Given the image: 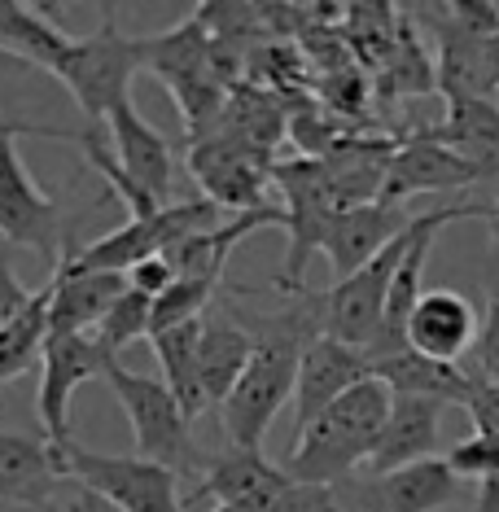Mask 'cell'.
Listing matches in <instances>:
<instances>
[{
  "label": "cell",
  "mask_w": 499,
  "mask_h": 512,
  "mask_svg": "<svg viewBox=\"0 0 499 512\" xmlns=\"http://www.w3.org/2000/svg\"><path fill=\"white\" fill-rule=\"evenodd\" d=\"M254 333V359L246 377L237 381V390L228 394L224 429L228 447L241 451H263V438L276 421L285 403H294L298 394V368H303V351L316 337H324V294H298L294 307L276 311V316H241Z\"/></svg>",
  "instance_id": "1"
},
{
  "label": "cell",
  "mask_w": 499,
  "mask_h": 512,
  "mask_svg": "<svg viewBox=\"0 0 499 512\" xmlns=\"http://www.w3.org/2000/svg\"><path fill=\"white\" fill-rule=\"evenodd\" d=\"M390 403H394V390L381 377L359 381L307 434L294 438V451L281 460V469L294 482H307V486H338L342 477L364 473L368 456L377 451L381 429H386Z\"/></svg>",
  "instance_id": "2"
},
{
  "label": "cell",
  "mask_w": 499,
  "mask_h": 512,
  "mask_svg": "<svg viewBox=\"0 0 499 512\" xmlns=\"http://www.w3.org/2000/svg\"><path fill=\"white\" fill-rule=\"evenodd\" d=\"M62 456V473L75 486H84L110 504L114 512H184L180 486L167 464H154L145 456H106V451L79 447L71 438L66 447H57Z\"/></svg>",
  "instance_id": "3"
},
{
  "label": "cell",
  "mask_w": 499,
  "mask_h": 512,
  "mask_svg": "<svg viewBox=\"0 0 499 512\" xmlns=\"http://www.w3.org/2000/svg\"><path fill=\"white\" fill-rule=\"evenodd\" d=\"M106 386L114 390V399H119L127 425H132L136 456H145L154 464H167L171 473H189L193 464H202V451L193 447V434H189L193 421L184 416L176 394L167 390V381L114 364Z\"/></svg>",
  "instance_id": "4"
},
{
  "label": "cell",
  "mask_w": 499,
  "mask_h": 512,
  "mask_svg": "<svg viewBox=\"0 0 499 512\" xmlns=\"http://www.w3.org/2000/svg\"><path fill=\"white\" fill-rule=\"evenodd\" d=\"M136 71H145L141 40L123 36L119 22L110 14L92 36H79L71 44V53H66L62 66H57V79L71 88V97L79 101L84 119L106 123L110 110H119L123 101H132Z\"/></svg>",
  "instance_id": "5"
},
{
  "label": "cell",
  "mask_w": 499,
  "mask_h": 512,
  "mask_svg": "<svg viewBox=\"0 0 499 512\" xmlns=\"http://www.w3.org/2000/svg\"><path fill=\"white\" fill-rule=\"evenodd\" d=\"M215 202H206V197H193V202H171L162 206L158 215L149 219H127L114 232H106L101 241H92L84 250H71L66 254V263L79 267V272H114V276H127L141 259H154V254H167L176 250L180 241L197 237V232L224 224L219 219Z\"/></svg>",
  "instance_id": "6"
},
{
  "label": "cell",
  "mask_w": 499,
  "mask_h": 512,
  "mask_svg": "<svg viewBox=\"0 0 499 512\" xmlns=\"http://www.w3.org/2000/svg\"><path fill=\"white\" fill-rule=\"evenodd\" d=\"M0 237L9 246H27L53 267L66 259V211L57 197H49L27 171L18 154V141H0Z\"/></svg>",
  "instance_id": "7"
},
{
  "label": "cell",
  "mask_w": 499,
  "mask_h": 512,
  "mask_svg": "<svg viewBox=\"0 0 499 512\" xmlns=\"http://www.w3.org/2000/svg\"><path fill=\"white\" fill-rule=\"evenodd\" d=\"M272 167H276L272 154H263V149L237 141V136H224V132L189 145V171L202 184V197L232 215H250V211L272 206L268 202Z\"/></svg>",
  "instance_id": "8"
},
{
  "label": "cell",
  "mask_w": 499,
  "mask_h": 512,
  "mask_svg": "<svg viewBox=\"0 0 499 512\" xmlns=\"http://www.w3.org/2000/svg\"><path fill=\"white\" fill-rule=\"evenodd\" d=\"M460 482L464 477L451 469L447 456H434L386 477L351 473L333 486V495L342 512H438L460 499Z\"/></svg>",
  "instance_id": "9"
},
{
  "label": "cell",
  "mask_w": 499,
  "mask_h": 512,
  "mask_svg": "<svg viewBox=\"0 0 499 512\" xmlns=\"http://www.w3.org/2000/svg\"><path fill=\"white\" fill-rule=\"evenodd\" d=\"M119 364L106 346L92 333H75V337H49L40 355V394H36V412H40V429L53 447L71 442V399L79 386L88 381H106L110 368Z\"/></svg>",
  "instance_id": "10"
},
{
  "label": "cell",
  "mask_w": 499,
  "mask_h": 512,
  "mask_svg": "<svg viewBox=\"0 0 499 512\" xmlns=\"http://www.w3.org/2000/svg\"><path fill=\"white\" fill-rule=\"evenodd\" d=\"M289 491H294V477L281 464H272L263 451L228 447L206 460V477L193 486L189 499H215V504L250 512H281Z\"/></svg>",
  "instance_id": "11"
},
{
  "label": "cell",
  "mask_w": 499,
  "mask_h": 512,
  "mask_svg": "<svg viewBox=\"0 0 499 512\" xmlns=\"http://www.w3.org/2000/svg\"><path fill=\"white\" fill-rule=\"evenodd\" d=\"M373 377L364 351L338 342V337H316L303 351V368H298V394H294V434H307L311 425L342 399L346 390H355L359 381Z\"/></svg>",
  "instance_id": "12"
},
{
  "label": "cell",
  "mask_w": 499,
  "mask_h": 512,
  "mask_svg": "<svg viewBox=\"0 0 499 512\" xmlns=\"http://www.w3.org/2000/svg\"><path fill=\"white\" fill-rule=\"evenodd\" d=\"M71 477L62 473V456L49 438L0 429V504H31L57 512L53 499Z\"/></svg>",
  "instance_id": "13"
},
{
  "label": "cell",
  "mask_w": 499,
  "mask_h": 512,
  "mask_svg": "<svg viewBox=\"0 0 499 512\" xmlns=\"http://www.w3.org/2000/svg\"><path fill=\"white\" fill-rule=\"evenodd\" d=\"M469 184H482V176L456 154V149H447V145H438L434 136L416 132V136H408V141H399V149H394L381 202L403 206L408 197L451 193V189H469Z\"/></svg>",
  "instance_id": "14"
},
{
  "label": "cell",
  "mask_w": 499,
  "mask_h": 512,
  "mask_svg": "<svg viewBox=\"0 0 499 512\" xmlns=\"http://www.w3.org/2000/svg\"><path fill=\"white\" fill-rule=\"evenodd\" d=\"M478 337H482L478 311L456 289H425V298L416 302L408 320V346L425 359H438V364H460L478 346Z\"/></svg>",
  "instance_id": "15"
},
{
  "label": "cell",
  "mask_w": 499,
  "mask_h": 512,
  "mask_svg": "<svg viewBox=\"0 0 499 512\" xmlns=\"http://www.w3.org/2000/svg\"><path fill=\"white\" fill-rule=\"evenodd\" d=\"M412 219L416 215H408L399 202H368V206H355V211H338L329 237H324V254H329L333 276L346 281L364 263H373L381 250L394 246L412 228Z\"/></svg>",
  "instance_id": "16"
},
{
  "label": "cell",
  "mask_w": 499,
  "mask_h": 512,
  "mask_svg": "<svg viewBox=\"0 0 499 512\" xmlns=\"http://www.w3.org/2000/svg\"><path fill=\"white\" fill-rule=\"evenodd\" d=\"M127 294V281L114 272H79L71 263L53 267L49 281V337L97 333L110 307Z\"/></svg>",
  "instance_id": "17"
},
{
  "label": "cell",
  "mask_w": 499,
  "mask_h": 512,
  "mask_svg": "<svg viewBox=\"0 0 499 512\" xmlns=\"http://www.w3.org/2000/svg\"><path fill=\"white\" fill-rule=\"evenodd\" d=\"M110 141H114V158H119V167L132 176L141 189L154 197L158 206H171L167 197L176 189V162H171V145L167 136L158 132V127H149L141 119V110L132 106V101H123L119 110H110Z\"/></svg>",
  "instance_id": "18"
},
{
  "label": "cell",
  "mask_w": 499,
  "mask_h": 512,
  "mask_svg": "<svg viewBox=\"0 0 499 512\" xmlns=\"http://www.w3.org/2000/svg\"><path fill=\"white\" fill-rule=\"evenodd\" d=\"M438 425H443V403H434V399H403V394H394L386 429H381L377 451L368 456L364 473L368 477H386V473L408 469V464L434 460Z\"/></svg>",
  "instance_id": "19"
},
{
  "label": "cell",
  "mask_w": 499,
  "mask_h": 512,
  "mask_svg": "<svg viewBox=\"0 0 499 512\" xmlns=\"http://www.w3.org/2000/svg\"><path fill=\"white\" fill-rule=\"evenodd\" d=\"M373 364V377H381L394 394L403 399H434V403H460L469 407V399L478 394L482 386V372L478 368H464V364H438V359H425L416 355L412 346L403 351H390V355H377L368 359Z\"/></svg>",
  "instance_id": "20"
},
{
  "label": "cell",
  "mask_w": 499,
  "mask_h": 512,
  "mask_svg": "<svg viewBox=\"0 0 499 512\" xmlns=\"http://www.w3.org/2000/svg\"><path fill=\"white\" fill-rule=\"evenodd\" d=\"M254 333L241 320V311H215L202 320V346H197V377H202L206 407H224L228 394L237 390V381L246 377L254 359Z\"/></svg>",
  "instance_id": "21"
},
{
  "label": "cell",
  "mask_w": 499,
  "mask_h": 512,
  "mask_svg": "<svg viewBox=\"0 0 499 512\" xmlns=\"http://www.w3.org/2000/svg\"><path fill=\"white\" fill-rule=\"evenodd\" d=\"M425 136L456 149L482 180H499V101H491V97L447 101L443 123L425 127Z\"/></svg>",
  "instance_id": "22"
},
{
  "label": "cell",
  "mask_w": 499,
  "mask_h": 512,
  "mask_svg": "<svg viewBox=\"0 0 499 512\" xmlns=\"http://www.w3.org/2000/svg\"><path fill=\"white\" fill-rule=\"evenodd\" d=\"M211 53H215V36L197 14H189L180 27L141 40V62L145 71L162 79V88L180 84V79H211Z\"/></svg>",
  "instance_id": "23"
},
{
  "label": "cell",
  "mask_w": 499,
  "mask_h": 512,
  "mask_svg": "<svg viewBox=\"0 0 499 512\" xmlns=\"http://www.w3.org/2000/svg\"><path fill=\"white\" fill-rule=\"evenodd\" d=\"M71 44H75V36H66L57 22H49L27 5L0 0V53H14L22 62L57 75V66H62L66 53H71Z\"/></svg>",
  "instance_id": "24"
},
{
  "label": "cell",
  "mask_w": 499,
  "mask_h": 512,
  "mask_svg": "<svg viewBox=\"0 0 499 512\" xmlns=\"http://www.w3.org/2000/svg\"><path fill=\"white\" fill-rule=\"evenodd\" d=\"M206 320V316H202ZM202 320H189L180 329H167V333H154V355L162 364V381L167 390L180 399L184 416L197 421L206 412V394H202V377H197V346H202Z\"/></svg>",
  "instance_id": "25"
},
{
  "label": "cell",
  "mask_w": 499,
  "mask_h": 512,
  "mask_svg": "<svg viewBox=\"0 0 499 512\" xmlns=\"http://www.w3.org/2000/svg\"><path fill=\"white\" fill-rule=\"evenodd\" d=\"M44 342H49V285L36 289L31 307L0 329V386L22 377L31 364H40Z\"/></svg>",
  "instance_id": "26"
},
{
  "label": "cell",
  "mask_w": 499,
  "mask_h": 512,
  "mask_svg": "<svg viewBox=\"0 0 499 512\" xmlns=\"http://www.w3.org/2000/svg\"><path fill=\"white\" fill-rule=\"evenodd\" d=\"M386 88L394 97H425V92L438 88V62H429L425 44L412 27V14H403L399 44H394V57L386 62Z\"/></svg>",
  "instance_id": "27"
},
{
  "label": "cell",
  "mask_w": 499,
  "mask_h": 512,
  "mask_svg": "<svg viewBox=\"0 0 499 512\" xmlns=\"http://www.w3.org/2000/svg\"><path fill=\"white\" fill-rule=\"evenodd\" d=\"M154 333V298H145V294H136V289H127V294L110 307V316L101 320V329L92 333L106 351L119 359L123 355V346H132V342H141V337Z\"/></svg>",
  "instance_id": "28"
},
{
  "label": "cell",
  "mask_w": 499,
  "mask_h": 512,
  "mask_svg": "<svg viewBox=\"0 0 499 512\" xmlns=\"http://www.w3.org/2000/svg\"><path fill=\"white\" fill-rule=\"evenodd\" d=\"M447 464L460 477H473L482 486H499V438L491 434H469L447 451Z\"/></svg>",
  "instance_id": "29"
},
{
  "label": "cell",
  "mask_w": 499,
  "mask_h": 512,
  "mask_svg": "<svg viewBox=\"0 0 499 512\" xmlns=\"http://www.w3.org/2000/svg\"><path fill=\"white\" fill-rule=\"evenodd\" d=\"M123 281H127V289H136V294H145V298L158 302L171 285L180 281V276H176V267H171L167 254H154V259H141V263H136L132 272L123 276Z\"/></svg>",
  "instance_id": "30"
},
{
  "label": "cell",
  "mask_w": 499,
  "mask_h": 512,
  "mask_svg": "<svg viewBox=\"0 0 499 512\" xmlns=\"http://www.w3.org/2000/svg\"><path fill=\"white\" fill-rule=\"evenodd\" d=\"M478 372L486 381H499V289L486 302V320L478 337Z\"/></svg>",
  "instance_id": "31"
},
{
  "label": "cell",
  "mask_w": 499,
  "mask_h": 512,
  "mask_svg": "<svg viewBox=\"0 0 499 512\" xmlns=\"http://www.w3.org/2000/svg\"><path fill=\"white\" fill-rule=\"evenodd\" d=\"M31 298H36V294H27V285L14 276V263H9V254L0 250V329H5L9 320H18L22 311L31 307Z\"/></svg>",
  "instance_id": "32"
},
{
  "label": "cell",
  "mask_w": 499,
  "mask_h": 512,
  "mask_svg": "<svg viewBox=\"0 0 499 512\" xmlns=\"http://www.w3.org/2000/svg\"><path fill=\"white\" fill-rule=\"evenodd\" d=\"M464 412L473 416V434H495L499 438V381H486L482 377L478 394L469 399Z\"/></svg>",
  "instance_id": "33"
},
{
  "label": "cell",
  "mask_w": 499,
  "mask_h": 512,
  "mask_svg": "<svg viewBox=\"0 0 499 512\" xmlns=\"http://www.w3.org/2000/svg\"><path fill=\"white\" fill-rule=\"evenodd\" d=\"M281 512H342L333 486H307V482H294V491L285 495V508Z\"/></svg>",
  "instance_id": "34"
},
{
  "label": "cell",
  "mask_w": 499,
  "mask_h": 512,
  "mask_svg": "<svg viewBox=\"0 0 499 512\" xmlns=\"http://www.w3.org/2000/svg\"><path fill=\"white\" fill-rule=\"evenodd\" d=\"M5 136H49V141H79V136H71V132H57V127H36V123H9V119H0V141Z\"/></svg>",
  "instance_id": "35"
},
{
  "label": "cell",
  "mask_w": 499,
  "mask_h": 512,
  "mask_svg": "<svg viewBox=\"0 0 499 512\" xmlns=\"http://www.w3.org/2000/svg\"><path fill=\"white\" fill-rule=\"evenodd\" d=\"M62 512H101V499L92 495V491H84V486H75V499Z\"/></svg>",
  "instance_id": "36"
},
{
  "label": "cell",
  "mask_w": 499,
  "mask_h": 512,
  "mask_svg": "<svg viewBox=\"0 0 499 512\" xmlns=\"http://www.w3.org/2000/svg\"><path fill=\"white\" fill-rule=\"evenodd\" d=\"M473 512H499V486H482V499Z\"/></svg>",
  "instance_id": "37"
},
{
  "label": "cell",
  "mask_w": 499,
  "mask_h": 512,
  "mask_svg": "<svg viewBox=\"0 0 499 512\" xmlns=\"http://www.w3.org/2000/svg\"><path fill=\"white\" fill-rule=\"evenodd\" d=\"M491 237H495V250H499V202H495V211H491Z\"/></svg>",
  "instance_id": "38"
},
{
  "label": "cell",
  "mask_w": 499,
  "mask_h": 512,
  "mask_svg": "<svg viewBox=\"0 0 499 512\" xmlns=\"http://www.w3.org/2000/svg\"><path fill=\"white\" fill-rule=\"evenodd\" d=\"M206 512H250V508H228V504H215V508H206Z\"/></svg>",
  "instance_id": "39"
},
{
  "label": "cell",
  "mask_w": 499,
  "mask_h": 512,
  "mask_svg": "<svg viewBox=\"0 0 499 512\" xmlns=\"http://www.w3.org/2000/svg\"><path fill=\"white\" fill-rule=\"evenodd\" d=\"M495 101H499V97H495Z\"/></svg>",
  "instance_id": "40"
}]
</instances>
